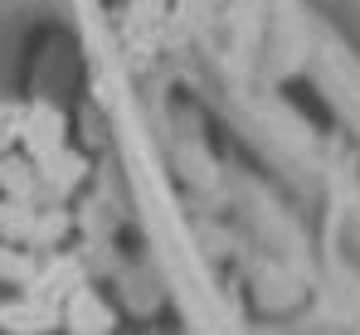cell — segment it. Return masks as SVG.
I'll return each mask as SVG.
<instances>
[{
    "instance_id": "6da1fadb",
    "label": "cell",
    "mask_w": 360,
    "mask_h": 335,
    "mask_svg": "<svg viewBox=\"0 0 360 335\" xmlns=\"http://www.w3.org/2000/svg\"><path fill=\"white\" fill-rule=\"evenodd\" d=\"M63 136H68V126H63V112L49 107V103H34V107H20V141H25V151L39 161V156H49V151H59Z\"/></svg>"
},
{
    "instance_id": "7a4b0ae2",
    "label": "cell",
    "mask_w": 360,
    "mask_h": 335,
    "mask_svg": "<svg viewBox=\"0 0 360 335\" xmlns=\"http://www.w3.org/2000/svg\"><path fill=\"white\" fill-rule=\"evenodd\" d=\"M112 311L98 301V291H88V287H73L68 291V326L73 331H112Z\"/></svg>"
},
{
    "instance_id": "3957f363",
    "label": "cell",
    "mask_w": 360,
    "mask_h": 335,
    "mask_svg": "<svg viewBox=\"0 0 360 335\" xmlns=\"http://www.w3.org/2000/svg\"><path fill=\"white\" fill-rule=\"evenodd\" d=\"M0 190H5L10 199H34V190H39V170L30 166V161H15L10 151H0Z\"/></svg>"
},
{
    "instance_id": "277c9868",
    "label": "cell",
    "mask_w": 360,
    "mask_h": 335,
    "mask_svg": "<svg viewBox=\"0 0 360 335\" xmlns=\"http://www.w3.org/2000/svg\"><path fill=\"white\" fill-rule=\"evenodd\" d=\"M10 141H20V107L0 103V151H10Z\"/></svg>"
}]
</instances>
